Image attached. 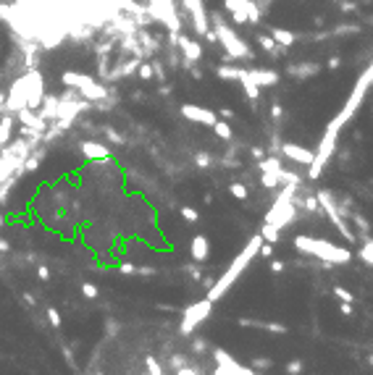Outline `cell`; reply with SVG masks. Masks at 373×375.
Here are the masks:
<instances>
[{"instance_id": "cell-40", "label": "cell", "mask_w": 373, "mask_h": 375, "mask_svg": "<svg viewBox=\"0 0 373 375\" xmlns=\"http://www.w3.org/2000/svg\"><path fill=\"white\" fill-rule=\"evenodd\" d=\"M176 375H197V370H195V367H190V365H184V367H179V370H176Z\"/></svg>"}, {"instance_id": "cell-16", "label": "cell", "mask_w": 373, "mask_h": 375, "mask_svg": "<svg viewBox=\"0 0 373 375\" xmlns=\"http://www.w3.org/2000/svg\"><path fill=\"white\" fill-rule=\"evenodd\" d=\"M242 328H258V331H271V333H289V328L282 323H266V320H253V318H239Z\"/></svg>"}, {"instance_id": "cell-12", "label": "cell", "mask_w": 373, "mask_h": 375, "mask_svg": "<svg viewBox=\"0 0 373 375\" xmlns=\"http://www.w3.org/2000/svg\"><path fill=\"white\" fill-rule=\"evenodd\" d=\"M244 76L250 82H255L258 87H273L278 84V74L271 69H244Z\"/></svg>"}, {"instance_id": "cell-50", "label": "cell", "mask_w": 373, "mask_h": 375, "mask_svg": "<svg viewBox=\"0 0 373 375\" xmlns=\"http://www.w3.org/2000/svg\"><path fill=\"white\" fill-rule=\"evenodd\" d=\"M147 375H152V372H147Z\"/></svg>"}, {"instance_id": "cell-24", "label": "cell", "mask_w": 373, "mask_h": 375, "mask_svg": "<svg viewBox=\"0 0 373 375\" xmlns=\"http://www.w3.org/2000/svg\"><path fill=\"white\" fill-rule=\"evenodd\" d=\"M360 260L373 265V239H365V244L360 247Z\"/></svg>"}, {"instance_id": "cell-23", "label": "cell", "mask_w": 373, "mask_h": 375, "mask_svg": "<svg viewBox=\"0 0 373 375\" xmlns=\"http://www.w3.org/2000/svg\"><path fill=\"white\" fill-rule=\"evenodd\" d=\"M250 367L253 370H271L273 367V359H268V357H255V359H250Z\"/></svg>"}, {"instance_id": "cell-4", "label": "cell", "mask_w": 373, "mask_h": 375, "mask_svg": "<svg viewBox=\"0 0 373 375\" xmlns=\"http://www.w3.org/2000/svg\"><path fill=\"white\" fill-rule=\"evenodd\" d=\"M213 32H215V37H219V42L224 45V50L229 53V58H237V60L253 58V50L247 48V42L219 16V13H213Z\"/></svg>"}, {"instance_id": "cell-35", "label": "cell", "mask_w": 373, "mask_h": 375, "mask_svg": "<svg viewBox=\"0 0 373 375\" xmlns=\"http://www.w3.org/2000/svg\"><path fill=\"white\" fill-rule=\"evenodd\" d=\"M105 137L111 139V142H116V145H123V137H121V134H116L113 129H105Z\"/></svg>"}, {"instance_id": "cell-8", "label": "cell", "mask_w": 373, "mask_h": 375, "mask_svg": "<svg viewBox=\"0 0 373 375\" xmlns=\"http://www.w3.org/2000/svg\"><path fill=\"white\" fill-rule=\"evenodd\" d=\"M224 6L237 24H258L260 21V6L255 0H224Z\"/></svg>"}, {"instance_id": "cell-48", "label": "cell", "mask_w": 373, "mask_h": 375, "mask_svg": "<svg viewBox=\"0 0 373 375\" xmlns=\"http://www.w3.org/2000/svg\"><path fill=\"white\" fill-rule=\"evenodd\" d=\"M0 226H6V218L3 215H0Z\"/></svg>"}, {"instance_id": "cell-18", "label": "cell", "mask_w": 373, "mask_h": 375, "mask_svg": "<svg viewBox=\"0 0 373 375\" xmlns=\"http://www.w3.org/2000/svg\"><path fill=\"white\" fill-rule=\"evenodd\" d=\"M271 37L282 45V48H289V45L294 42V35L287 32V29H282V26H271Z\"/></svg>"}, {"instance_id": "cell-43", "label": "cell", "mask_w": 373, "mask_h": 375, "mask_svg": "<svg viewBox=\"0 0 373 375\" xmlns=\"http://www.w3.org/2000/svg\"><path fill=\"white\" fill-rule=\"evenodd\" d=\"M341 315H352V302H341Z\"/></svg>"}, {"instance_id": "cell-47", "label": "cell", "mask_w": 373, "mask_h": 375, "mask_svg": "<svg viewBox=\"0 0 373 375\" xmlns=\"http://www.w3.org/2000/svg\"><path fill=\"white\" fill-rule=\"evenodd\" d=\"M3 105H6V92H0V111H3Z\"/></svg>"}, {"instance_id": "cell-45", "label": "cell", "mask_w": 373, "mask_h": 375, "mask_svg": "<svg viewBox=\"0 0 373 375\" xmlns=\"http://www.w3.org/2000/svg\"><path fill=\"white\" fill-rule=\"evenodd\" d=\"M0 252H3V255H8V252H11V244H8L6 239H0Z\"/></svg>"}, {"instance_id": "cell-38", "label": "cell", "mask_w": 373, "mask_h": 375, "mask_svg": "<svg viewBox=\"0 0 373 375\" xmlns=\"http://www.w3.org/2000/svg\"><path fill=\"white\" fill-rule=\"evenodd\" d=\"M271 270L278 276V273H284V262L282 260H271Z\"/></svg>"}, {"instance_id": "cell-5", "label": "cell", "mask_w": 373, "mask_h": 375, "mask_svg": "<svg viewBox=\"0 0 373 375\" xmlns=\"http://www.w3.org/2000/svg\"><path fill=\"white\" fill-rule=\"evenodd\" d=\"M60 82H64L66 87H71V89H76V92H79L84 100H89V103H100V100L108 97V89H105L100 82H95V76H89V74L64 71V74H60Z\"/></svg>"}, {"instance_id": "cell-6", "label": "cell", "mask_w": 373, "mask_h": 375, "mask_svg": "<svg viewBox=\"0 0 373 375\" xmlns=\"http://www.w3.org/2000/svg\"><path fill=\"white\" fill-rule=\"evenodd\" d=\"M147 11L155 21L166 24L174 35H179L181 29V19H179V6L174 0H147Z\"/></svg>"}, {"instance_id": "cell-46", "label": "cell", "mask_w": 373, "mask_h": 375, "mask_svg": "<svg viewBox=\"0 0 373 375\" xmlns=\"http://www.w3.org/2000/svg\"><path fill=\"white\" fill-rule=\"evenodd\" d=\"M231 116H234V113H231L229 108H224V111H221V118H224V121H226V118H231Z\"/></svg>"}, {"instance_id": "cell-1", "label": "cell", "mask_w": 373, "mask_h": 375, "mask_svg": "<svg viewBox=\"0 0 373 375\" xmlns=\"http://www.w3.org/2000/svg\"><path fill=\"white\" fill-rule=\"evenodd\" d=\"M45 100V82L40 71L29 69L24 76H19L16 82L11 84V89L6 92V105L0 113H13L16 116L19 111H24V108H40Z\"/></svg>"}, {"instance_id": "cell-27", "label": "cell", "mask_w": 373, "mask_h": 375, "mask_svg": "<svg viewBox=\"0 0 373 375\" xmlns=\"http://www.w3.org/2000/svg\"><path fill=\"white\" fill-rule=\"evenodd\" d=\"M334 296H339L341 302H355V296H352V291H347L345 286H334Z\"/></svg>"}, {"instance_id": "cell-30", "label": "cell", "mask_w": 373, "mask_h": 375, "mask_svg": "<svg viewBox=\"0 0 373 375\" xmlns=\"http://www.w3.org/2000/svg\"><path fill=\"white\" fill-rule=\"evenodd\" d=\"M152 74H155V71H152L150 63H139V66H137V76H139V79H150Z\"/></svg>"}, {"instance_id": "cell-9", "label": "cell", "mask_w": 373, "mask_h": 375, "mask_svg": "<svg viewBox=\"0 0 373 375\" xmlns=\"http://www.w3.org/2000/svg\"><path fill=\"white\" fill-rule=\"evenodd\" d=\"M210 310H213V302L210 299H200V302H195L192 307H186V312H184V320H181V325H179V331L184 333V336H190L195 328L203 323V320H208V315H210Z\"/></svg>"}, {"instance_id": "cell-7", "label": "cell", "mask_w": 373, "mask_h": 375, "mask_svg": "<svg viewBox=\"0 0 373 375\" xmlns=\"http://www.w3.org/2000/svg\"><path fill=\"white\" fill-rule=\"evenodd\" d=\"M181 11H186L190 24L195 26V32H197L200 37H205L208 42H219L215 32H210V26H208V13H205L203 0H181Z\"/></svg>"}, {"instance_id": "cell-10", "label": "cell", "mask_w": 373, "mask_h": 375, "mask_svg": "<svg viewBox=\"0 0 373 375\" xmlns=\"http://www.w3.org/2000/svg\"><path fill=\"white\" fill-rule=\"evenodd\" d=\"M181 116H184L186 121H192V123H203V126H210V129H213V123L219 121L215 111H210V108H203V105H192V103L181 105Z\"/></svg>"}, {"instance_id": "cell-36", "label": "cell", "mask_w": 373, "mask_h": 375, "mask_svg": "<svg viewBox=\"0 0 373 375\" xmlns=\"http://www.w3.org/2000/svg\"><path fill=\"white\" fill-rule=\"evenodd\" d=\"M37 276H40V281H50V270H48V265H37Z\"/></svg>"}, {"instance_id": "cell-29", "label": "cell", "mask_w": 373, "mask_h": 375, "mask_svg": "<svg viewBox=\"0 0 373 375\" xmlns=\"http://www.w3.org/2000/svg\"><path fill=\"white\" fill-rule=\"evenodd\" d=\"M145 365H147V372H152V375H163V370H161V365H158V359H155V357H147V359H145Z\"/></svg>"}, {"instance_id": "cell-25", "label": "cell", "mask_w": 373, "mask_h": 375, "mask_svg": "<svg viewBox=\"0 0 373 375\" xmlns=\"http://www.w3.org/2000/svg\"><path fill=\"white\" fill-rule=\"evenodd\" d=\"M82 294L87 296V299H98V286L95 284H89V281H84V284H82Z\"/></svg>"}, {"instance_id": "cell-17", "label": "cell", "mask_w": 373, "mask_h": 375, "mask_svg": "<svg viewBox=\"0 0 373 375\" xmlns=\"http://www.w3.org/2000/svg\"><path fill=\"white\" fill-rule=\"evenodd\" d=\"M13 126H16V118L13 113H3L0 116V150H6L13 139Z\"/></svg>"}, {"instance_id": "cell-42", "label": "cell", "mask_w": 373, "mask_h": 375, "mask_svg": "<svg viewBox=\"0 0 373 375\" xmlns=\"http://www.w3.org/2000/svg\"><path fill=\"white\" fill-rule=\"evenodd\" d=\"M186 273L192 276V281H200V270L195 268V265H186Z\"/></svg>"}, {"instance_id": "cell-26", "label": "cell", "mask_w": 373, "mask_h": 375, "mask_svg": "<svg viewBox=\"0 0 373 375\" xmlns=\"http://www.w3.org/2000/svg\"><path fill=\"white\" fill-rule=\"evenodd\" d=\"M181 218H184L186 223H197L200 221V215H197L195 208H181Z\"/></svg>"}, {"instance_id": "cell-15", "label": "cell", "mask_w": 373, "mask_h": 375, "mask_svg": "<svg viewBox=\"0 0 373 375\" xmlns=\"http://www.w3.org/2000/svg\"><path fill=\"white\" fill-rule=\"evenodd\" d=\"M190 255L195 262H205L208 255H210V242L205 233H197V236H192V244H190Z\"/></svg>"}, {"instance_id": "cell-34", "label": "cell", "mask_w": 373, "mask_h": 375, "mask_svg": "<svg viewBox=\"0 0 373 375\" xmlns=\"http://www.w3.org/2000/svg\"><path fill=\"white\" fill-rule=\"evenodd\" d=\"M186 365V359L181 357V354H174V357H171V367H174V370H179V367H184Z\"/></svg>"}, {"instance_id": "cell-37", "label": "cell", "mask_w": 373, "mask_h": 375, "mask_svg": "<svg viewBox=\"0 0 373 375\" xmlns=\"http://www.w3.org/2000/svg\"><path fill=\"white\" fill-rule=\"evenodd\" d=\"M195 160H197V165H203V168L213 163V160H210V155H205V152H200V155H197V158H195Z\"/></svg>"}, {"instance_id": "cell-11", "label": "cell", "mask_w": 373, "mask_h": 375, "mask_svg": "<svg viewBox=\"0 0 373 375\" xmlns=\"http://www.w3.org/2000/svg\"><path fill=\"white\" fill-rule=\"evenodd\" d=\"M282 152L287 155L289 160L300 163V165H310V163L316 160V152H313V150H307V147H302V145H294V142H284V145H282Z\"/></svg>"}, {"instance_id": "cell-44", "label": "cell", "mask_w": 373, "mask_h": 375, "mask_svg": "<svg viewBox=\"0 0 373 375\" xmlns=\"http://www.w3.org/2000/svg\"><path fill=\"white\" fill-rule=\"evenodd\" d=\"M271 113H273V118H282V105L273 103V105H271Z\"/></svg>"}, {"instance_id": "cell-31", "label": "cell", "mask_w": 373, "mask_h": 375, "mask_svg": "<svg viewBox=\"0 0 373 375\" xmlns=\"http://www.w3.org/2000/svg\"><path fill=\"white\" fill-rule=\"evenodd\" d=\"M287 372H289V375H300V372H302V362H300V359H292V362H287Z\"/></svg>"}, {"instance_id": "cell-20", "label": "cell", "mask_w": 373, "mask_h": 375, "mask_svg": "<svg viewBox=\"0 0 373 375\" xmlns=\"http://www.w3.org/2000/svg\"><path fill=\"white\" fill-rule=\"evenodd\" d=\"M213 131H215V137H219V139H231V137H234V131H231V126H229L226 121H221V118L213 123Z\"/></svg>"}, {"instance_id": "cell-33", "label": "cell", "mask_w": 373, "mask_h": 375, "mask_svg": "<svg viewBox=\"0 0 373 375\" xmlns=\"http://www.w3.org/2000/svg\"><path fill=\"white\" fill-rule=\"evenodd\" d=\"M258 255L271 260V257H273V244H260V252H258Z\"/></svg>"}, {"instance_id": "cell-3", "label": "cell", "mask_w": 373, "mask_h": 375, "mask_svg": "<svg viewBox=\"0 0 373 375\" xmlns=\"http://www.w3.org/2000/svg\"><path fill=\"white\" fill-rule=\"evenodd\" d=\"M294 247L300 252L313 255L329 265H347L355 257L347 247H336V244H329L326 239H313V236H294Z\"/></svg>"}, {"instance_id": "cell-49", "label": "cell", "mask_w": 373, "mask_h": 375, "mask_svg": "<svg viewBox=\"0 0 373 375\" xmlns=\"http://www.w3.org/2000/svg\"><path fill=\"white\" fill-rule=\"evenodd\" d=\"M368 365H373V354H370V357H368Z\"/></svg>"}, {"instance_id": "cell-39", "label": "cell", "mask_w": 373, "mask_h": 375, "mask_svg": "<svg viewBox=\"0 0 373 375\" xmlns=\"http://www.w3.org/2000/svg\"><path fill=\"white\" fill-rule=\"evenodd\" d=\"M192 349L195 352H205V338H195L192 341Z\"/></svg>"}, {"instance_id": "cell-21", "label": "cell", "mask_w": 373, "mask_h": 375, "mask_svg": "<svg viewBox=\"0 0 373 375\" xmlns=\"http://www.w3.org/2000/svg\"><path fill=\"white\" fill-rule=\"evenodd\" d=\"M260 184L266 186V189H276V186L282 184V176H278V174H268V171H263V176H260Z\"/></svg>"}, {"instance_id": "cell-2", "label": "cell", "mask_w": 373, "mask_h": 375, "mask_svg": "<svg viewBox=\"0 0 373 375\" xmlns=\"http://www.w3.org/2000/svg\"><path fill=\"white\" fill-rule=\"evenodd\" d=\"M260 244H263V233H255V236H250V242H247L244 244V249H242V252L234 257V262H231L229 265V270L219 278V281H215V284H210V291H208V299L215 304V302H219L221 299V296L231 289V286H234L237 284V278L242 276V270L247 268V265H250L255 257H258V252H260Z\"/></svg>"}, {"instance_id": "cell-41", "label": "cell", "mask_w": 373, "mask_h": 375, "mask_svg": "<svg viewBox=\"0 0 373 375\" xmlns=\"http://www.w3.org/2000/svg\"><path fill=\"white\" fill-rule=\"evenodd\" d=\"M105 328H108V336H113V333L118 331V323H116V320H108V323H105Z\"/></svg>"}, {"instance_id": "cell-28", "label": "cell", "mask_w": 373, "mask_h": 375, "mask_svg": "<svg viewBox=\"0 0 373 375\" xmlns=\"http://www.w3.org/2000/svg\"><path fill=\"white\" fill-rule=\"evenodd\" d=\"M118 273L121 276H137V265L134 262H118Z\"/></svg>"}, {"instance_id": "cell-32", "label": "cell", "mask_w": 373, "mask_h": 375, "mask_svg": "<svg viewBox=\"0 0 373 375\" xmlns=\"http://www.w3.org/2000/svg\"><path fill=\"white\" fill-rule=\"evenodd\" d=\"M48 320H50V325H60V312L55 310V307H48Z\"/></svg>"}, {"instance_id": "cell-22", "label": "cell", "mask_w": 373, "mask_h": 375, "mask_svg": "<svg viewBox=\"0 0 373 375\" xmlns=\"http://www.w3.org/2000/svg\"><path fill=\"white\" fill-rule=\"evenodd\" d=\"M229 194L237 197V199H247V194H250V192H247V186L242 181H234V184H229Z\"/></svg>"}, {"instance_id": "cell-14", "label": "cell", "mask_w": 373, "mask_h": 375, "mask_svg": "<svg viewBox=\"0 0 373 375\" xmlns=\"http://www.w3.org/2000/svg\"><path fill=\"white\" fill-rule=\"evenodd\" d=\"M79 150H82V158H87L89 163L111 158V150H108L105 145H100V142H82V145H79Z\"/></svg>"}, {"instance_id": "cell-13", "label": "cell", "mask_w": 373, "mask_h": 375, "mask_svg": "<svg viewBox=\"0 0 373 375\" xmlns=\"http://www.w3.org/2000/svg\"><path fill=\"white\" fill-rule=\"evenodd\" d=\"M176 42H179V48H181L184 58L190 60V63H197V60L203 58V45H200L197 40L186 37V35H179V37H176Z\"/></svg>"}, {"instance_id": "cell-19", "label": "cell", "mask_w": 373, "mask_h": 375, "mask_svg": "<svg viewBox=\"0 0 373 375\" xmlns=\"http://www.w3.org/2000/svg\"><path fill=\"white\" fill-rule=\"evenodd\" d=\"M255 40H258V45H260V48L266 50V53H276L278 48H282V45H278L273 37H268V35H258Z\"/></svg>"}]
</instances>
